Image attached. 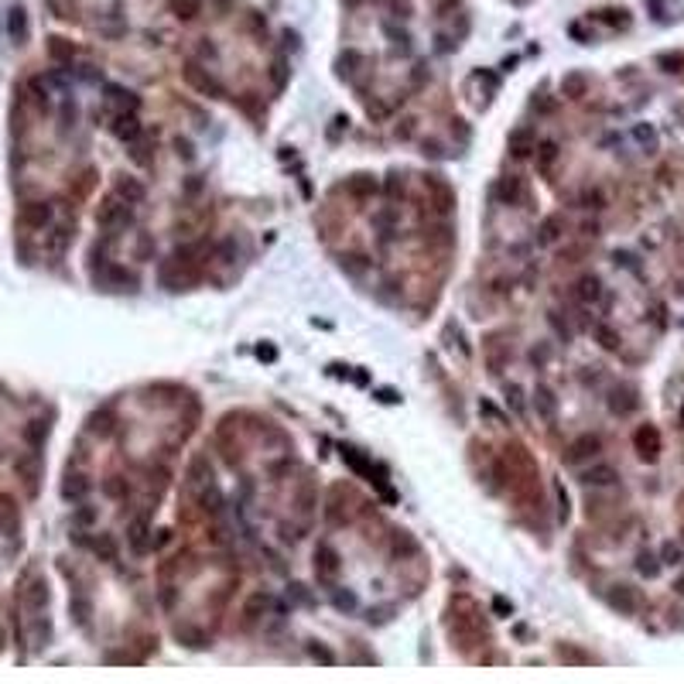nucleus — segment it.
<instances>
[{"mask_svg": "<svg viewBox=\"0 0 684 684\" xmlns=\"http://www.w3.org/2000/svg\"><path fill=\"white\" fill-rule=\"evenodd\" d=\"M633 445H636V452H640V459H643V462H657V455H661V435H657V428H654V424L636 428Z\"/></svg>", "mask_w": 684, "mask_h": 684, "instance_id": "1", "label": "nucleus"}, {"mask_svg": "<svg viewBox=\"0 0 684 684\" xmlns=\"http://www.w3.org/2000/svg\"><path fill=\"white\" fill-rule=\"evenodd\" d=\"M595 452H602V442H599V435H582V438H575V442H572V448H568V459H572V462H582V459L595 455Z\"/></svg>", "mask_w": 684, "mask_h": 684, "instance_id": "2", "label": "nucleus"}, {"mask_svg": "<svg viewBox=\"0 0 684 684\" xmlns=\"http://www.w3.org/2000/svg\"><path fill=\"white\" fill-rule=\"evenodd\" d=\"M605 599H609V605H616L619 612H633V609H636V595H633L626 585H616Z\"/></svg>", "mask_w": 684, "mask_h": 684, "instance_id": "3", "label": "nucleus"}, {"mask_svg": "<svg viewBox=\"0 0 684 684\" xmlns=\"http://www.w3.org/2000/svg\"><path fill=\"white\" fill-rule=\"evenodd\" d=\"M575 294H579V301H585V304L599 301V294H602V284H599V278L585 274V278H582V281L575 284Z\"/></svg>", "mask_w": 684, "mask_h": 684, "instance_id": "4", "label": "nucleus"}, {"mask_svg": "<svg viewBox=\"0 0 684 684\" xmlns=\"http://www.w3.org/2000/svg\"><path fill=\"white\" fill-rule=\"evenodd\" d=\"M582 479H585V483H595V486H609V483H616V473H612L609 466H599V469H588Z\"/></svg>", "mask_w": 684, "mask_h": 684, "instance_id": "5", "label": "nucleus"}, {"mask_svg": "<svg viewBox=\"0 0 684 684\" xmlns=\"http://www.w3.org/2000/svg\"><path fill=\"white\" fill-rule=\"evenodd\" d=\"M116 137H123V141H134L137 134H141V127H137V120L134 116H116Z\"/></svg>", "mask_w": 684, "mask_h": 684, "instance_id": "6", "label": "nucleus"}, {"mask_svg": "<svg viewBox=\"0 0 684 684\" xmlns=\"http://www.w3.org/2000/svg\"><path fill=\"white\" fill-rule=\"evenodd\" d=\"M537 411H541L544 417H555V397H551L548 387H541V391H537Z\"/></svg>", "mask_w": 684, "mask_h": 684, "instance_id": "7", "label": "nucleus"}, {"mask_svg": "<svg viewBox=\"0 0 684 684\" xmlns=\"http://www.w3.org/2000/svg\"><path fill=\"white\" fill-rule=\"evenodd\" d=\"M48 216H52V209H48V205H34V209H28V212H24V222L41 226V222H48Z\"/></svg>", "mask_w": 684, "mask_h": 684, "instance_id": "8", "label": "nucleus"}, {"mask_svg": "<svg viewBox=\"0 0 684 684\" xmlns=\"http://www.w3.org/2000/svg\"><path fill=\"white\" fill-rule=\"evenodd\" d=\"M595 335H599V342H602L605 349H616V346H619V335H616L609 325H599V329H595Z\"/></svg>", "mask_w": 684, "mask_h": 684, "instance_id": "9", "label": "nucleus"}, {"mask_svg": "<svg viewBox=\"0 0 684 684\" xmlns=\"http://www.w3.org/2000/svg\"><path fill=\"white\" fill-rule=\"evenodd\" d=\"M657 65H661L664 72H681L684 55H661V59H657Z\"/></svg>", "mask_w": 684, "mask_h": 684, "instance_id": "10", "label": "nucleus"}, {"mask_svg": "<svg viewBox=\"0 0 684 684\" xmlns=\"http://www.w3.org/2000/svg\"><path fill=\"white\" fill-rule=\"evenodd\" d=\"M499 196L506 198V202H517V198H520V182H517V178H506V182L499 185Z\"/></svg>", "mask_w": 684, "mask_h": 684, "instance_id": "11", "label": "nucleus"}, {"mask_svg": "<svg viewBox=\"0 0 684 684\" xmlns=\"http://www.w3.org/2000/svg\"><path fill=\"white\" fill-rule=\"evenodd\" d=\"M633 137H636L640 144H647V147H650V144H654V127H647V123H636V127H633Z\"/></svg>", "mask_w": 684, "mask_h": 684, "instance_id": "12", "label": "nucleus"}, {"mask_svg": "<svg viewBox=\"0 0 684 684\" xmlns=\"http://www.w3.org/2000/svg\"><path fill=\"white\" fill-rule=\"evenodd\" d=\"M120 196H127L130 202H137V198L144 196V189H141L137 182H120Z\"/></svg>", "mask_w": 684, "mask_h": 684, "instance_id": "13", "label": "nucleus"}, {"mask_svg": "<svg viewBox=\"0 0 684 684\" xmlns=\"http://www.w3.org/2000/svg\"><path fill=\"white\" fill-rule=\"evenodd\" d=\"M555 158H558V147H555V144H544V147H541V168H548Z\"/></svg>", "mask_w": 684, "mask_h": 684, "instance_id": "14", "label": "nucleus"}, {"mask_svg": "<svg viewBox=\"0 0 684 684\" xmlns=\"http://www.w3.org/2000/svg\"><path fill=\"white\" fill-rule=\"evenodd\" d=\"M640 572H643V575H657V565H654L650 555H640Z\"/></svg>", "mask_w": 684, "mask_h": 684, "instance_id": "15", "label": "nucleus"}, {"mask_svg": "<svg viewBox=\"0 0 684 684\" xmlns=\"http://www.w3.org/2000/svg\"><path fill=\"white\" fill-rule=\"evenodd\" d=\"M664 558H667V561H671V565H674V561H678V558H681V551H678V548H674V544H664Z\"/></svg>", "mask_w": 684, "mask_h": 684, "instance_id": "16", "label": "nucleus"}, {"mask_svg": "<svg viewBox=\"0 0 684 684\" xmlns=\"http://www.w3.org/2000/svg\"><path fill=\"white\" fill-rule=\"evenodd\" d=\"M582 86H585V83H582V79H575V76L565 83V90H568V93H582Z\"/></svg>", "mask_w": 684, "mask_h": 684, "instance_id": "17", "label": "nucleus"}, {"mask_svg": "<svg viewBox=\"0 0 684 684\" xmlns=\"http://www.w3.org/2000/svg\"><path fill=\"white\" fill-rule=\"evenodd\" d=\"M681 424H684V407H681Z\"/></svg>", "mask_w": 684, "mask_h": 684, "instance_id": "18", "label": "nucleus"}]
</instances>
